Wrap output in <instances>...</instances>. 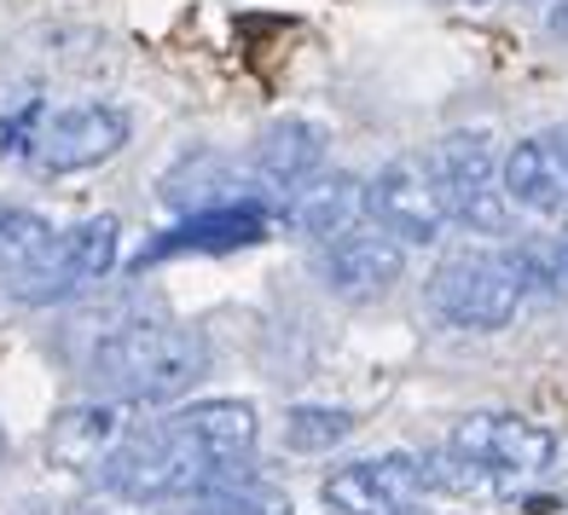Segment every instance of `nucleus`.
Wrapping results in <instances>:
<instances>
[{
    "label": "nucleus",
    "mask_w": 568,
    "mask_h": 515,
    "mask_svg": "<svg viewBox=\"0 0 568 515\" xmlns=\"http://www.w3.org/2000/svg\"><path fill=\"white\" fill-rule=\"evenodd\" d=\"M255 457V405L244 400H197L169 411L163 423L128 429V441L105 463L99 486L140 504H180L215 481L250 475Z\"/></svg>",
    "instance_id": "1"
},
{
    "label": "nucleus",
    "mask_w": 568,
    "mask_h": 515,
    "mask_svg": "<svg viewBox=\"0 0 568 515\" xmlns=\"http://www.w3.org/2000/svg\"><path fill=\"white\" fill-rule=\"evenodd\" d=\"M210 371V342L186 325H128L93 348V382L116 405H169Z\"/></svg>",
    "instance_id": "2"
},
{
    "label": "nucleus",
    "mask_w": 568,
    "mask_h": 515,
    "mask_svg": "<svg viewBox=\"0 0 568 515\" xmlns=\"http://www.w3.org/2000/svg\"><path fill=\"white\" fill-rule=\"evenodd\" d=\"M528 261L505 249H458L429 272V307L458 330H505L528 296Z\"/></svg>",
    "instance_id": "3"
},
{
    "label": "nucleus",
    "mask_w": 568,
    "mask_h": 515,
    "mask_svg": "<svg viewBox=\"0 0 568 515\" xmlns=\"http://www.w3.org/2000/svg\"><path fill=\"white\" fill-rule=\"evenodd\" d=\"M447 446L458 457L481 463V470H494L505 486H523L534 475L551 470L557 457V434L534 418H516V411H470V418H458Z\"/></svg>",
    "instance_id": "4"
},
{
    "label": "nucleus",
    "mask_w": 568,
    "mask_h": 515,
    "mask_svg": "<svg viewBox=\"0 0 568 515\" xmlns=\"http://www.w3.org/2000/svg\"><path fill=\"white\" fill-rule=\"evenodd\" d=\"M366 220H377L383 231H395L400 244H435L442 238L453 209H447L442 174H435V157L383 163L377 179L366 186Z\"/></svg>",
    "instance_id": "5"
},
{
    "label": "nucleus",
    "mask_w": 568,
    "mask_h": 515,
    "mask_svg": "<svg viewBox=\"0 0 568 515\" xmlns=\"http://www.w3.org/2000/svg\"><path fill=\"white\" fill-rule=\"evenodd\" d=\"M435 174H442L447 209L458 226L470 231H505L510 226V192H505V168L494 163V140L487 134H447L435 145Z\"/></svg>",
    "instance_id": "6"
},
{
    "label": "nucleus",
    "mask_w": 568,
    "mask_h": 515,
    "mask_svg": "<svg viewBox=\"0 0 568 515\" xmlns=\"http://www.w3.org/2000/svg\"><path fill=\"white\" fill-rule=\"evenodd\" d=\"M314 267H320L331 296L372 301L406 272V244L395 238V231H383L377 220H359V226L337 231V238H325L314 249Z\"/></svg>",
    "instance_id": "7"
},
{
    "label": "nucleus",
    "mask_w": 568,
    "mask_h": 515,
    "mask_svg": "<svg viewBox=\"0 0 568 515\" xmlns=\"http://www.w3.org/2000/svg\"><path fill=\"white\" fill-rule=\"evenodd\" d=\"M429 493L424 486V457L412 452H383V457H359V463H343L331 470L320 498L337 509V515H412Z\"/></svg>",
    "instance_id": "8"
},
{
    "label": "nucleus",
    "mask_w": 568,
    "mask_h": 515,
    "mask_svg": "<svg viewBox=\"0 0 568 515\" xmlns=\"http://www.w3.org/2000/svg\"><path fill=\"white\" fill-rule=\"evenodd\" d=\"M128 111L122 105H70V111H53L36 134V151L30 163L41 174H82V168H99L111 163L116 151L128 145Z\"/></svg>",
    "instance_id": "9"
},
{
    "label": "nucleus",
    "mask_w": 568,
    "mask_h": 515,
    "mask_svg": "<svg viewBox=\"0 0 568 515\" xmlns=\"http://www.w3.org/2000/svg\"><path fill=\"white\" fill-rule=\"evenodd\" d=\"M116 238H122L116 215H93V220H82V226L59 231L53 255H47L41 272L18 290V301L47 307V301H64V296H75V290L99 285V278L116 267Z\"/></svg>",
    "instance_id": "10"
},
{
    "label": "nucleus",
    "mask_w": 568,
    "mask_h": 515,
    "mask_svg": "<svg viewBox=\"0 0 568 515\" xmlns=\"http://www.w3.org/2000/svg\"><path fill=\"white\" fill-rule=\"evenodd\" d=\"M325 145H331L325 127L307 122V116L267 122L262 140H255V151H250V186L262 197L291 203L296 192H307L325 174Z\"/></svg>",
    "instance_id": "11"
},
{
    "label": "nucleus",
    "mask_w": 568,
    "mask_h": 515,
    "mask_svg": "<svg viewBox=\"0 0 568 515\" xmlns=\"http://www.w3.org/2000/svg\"><path fill=\"white\" fill-rule=\"evenodd\" d=\"M128 441L122 405L116 400H88V405H64L53 429H47V457L64 475H105V463Z\"/></svg>",
    "instance_id": "12"
},
{
    "label": "nucleus",
    "mask_w": 568,
    "mask_h": 515,
    "mask_svg": "<svg viewBox=\"0 0 568 515\" xmlns=\"http://www.w3.org/2000/svg\"><path fill=\"white\" fill-rule=\"evenodd\" d=\"M505 192H510L516 209H534V215H562L568 209V127H551V134H534L523 145H510Z\"/></svg>",
    "instance_id": "13"
},
{
    "label": "nucleus",
    "mask_w": 568,
    "mask_h": 515,
    "mask_svg": "<svg viewBox=\"0 0 568 515\" xmlns=\"http://www.w3.org/2000/svg\"><path fill=\"white\" fill-rule=\"evenodd\" d=\"M267 238V215L262 203H239V209H210V215H186L169 238H158L145 255V261H169V255H232V249H250Z\"/></svg>",
    "instance_id": "14"
},
{
    "label": "nucleus",
    "mask_w": 568,
    "mask_h": 515,
    "mask_svg": "<svg viewBox=\"0 0 568 515\" xmlns=\"http://www.w3.org/2000/svg\"><path fill=\"white\" fill-rule=\"evenodd\" d=\"M359 215H366V186H359L354 174H320L307 192H296L291 203H284V220H291L296 231H307L314 244L359 226Z\"/></svg>",
    "instance_id": "15"
},
{
    "label": "nucleus",
    "mask_w": 568,
    "mask_h": 515,
    "mask_svg": "<svg viewBox=\"0 0 568 515\" xmlns=\"http://www.w3.org/2000/svg\"><path fill=\"white\" fill-rule=\"evenodd\" d=\"M239 168L215 151H197L186 157L169 179H163V203L169 209H186V215H210V209H239Z\"/></svg>",
    "instance_id": "16"
},
{
    "label": "nucleus",
    "mask_w": 568,
    "mask_h": 515,
    "mask_svg": "<svg viewBox=\"0 0 568 515\" xmlns=\"http://www.w3.org/2000/svg\"><path fill=\"white\" fill-rule=\"evenodd\" d=\"M53 244H59V231L47 226L36 209H0V278H7L12 296L41 272V261L53 255Z\"/></svg>",
    "instance_id": "17"
},
{
    "label": "nucleus",
    "mask_w": 568,
    "mask_h": 515,
    "mask_svg": "<svg viewBox=\"0 0 568 515\" xmlns=\"http://www.w3.org/2000/svg\"><path fill=\"white\" fill-rule=\"evenodd\" d=\"M180 515H296V509L278 486L255 481V475H232V481H215L203 493L180 498Z\"/></svg>",
    "instance_id": "18"
},
{
    "label": "nucleus",
    "mask_w": 568,
    "mask_h": 515,
    "mask_svg": "<svg viewBox=\"0 0 568 515\" xmlns=\"http://www.w3.org/2000/svg\"><path fill=\"white\" fill-rule=\"evenodd\" d=\"M424 486H429V493H453V498H499V493H510L494 470H481V463L458 457L453 446L424 452Z\"/></svg>",
    "instance_id": "19"
},
{
    "label": "nucleus",
    "mask_w": 568,
    "mask_h": 515,
    "mask_svg": "<svg viewBox=\"0 0 568 515\" xmlns=\"http://www.w3.org/2000/svg\"><path fill=\"white\" fill-rule=\"evenodd\" d=\"M354 434V411L343 405H296L284 418V446L291 452H331Z\"/></svg>",
    "instance_id": "20"
},
{
    "label": "nucleus",
    "mask_w": 568,
    "mask_h": 515,
    "mask_svg": "<svg viewBox=\"0 0 568 515\" xmlns=\"http://www.w3.org/2000/svg\"><path fill=\"white\" fill-rule=\"evenodd\" d=\"M41 122H47L41 99H23V111L0 122V157H7V151H12V157H30V151H36V134H41Z\"/></svg>",
    "instance_id": "21"
},
{
    "label": "nucleus",
    "mask_w": 568,
    "mask_h": 515,
    "mask_svg": "<svg viewBox=\"0 0 568 515\" xmlns=\"http://www.w3.org/2000/svg\"><path fill=\"white\" fill-rule=\"evenodd\" d=\"M70 515H163L158 504H140V498H122V493H111V486H99L93 498H82Z\"/></svg>",
    "instance_id": "22"
},
{
    "label": "nucleus",
    "mask_w": 568,
    "mask_h": 515,
    "mask_svg": "<svg viewBox=\"0 0 568 515\" xmlns=\"http://www.w3.org/2000/svg\"><path fill=\"white\" fill-rule=\"evenodd\" d=\"M551 35L568 41V0H557V7H551Z\"/></svg>",
    "instance_id": "23"
}]
</instances>
